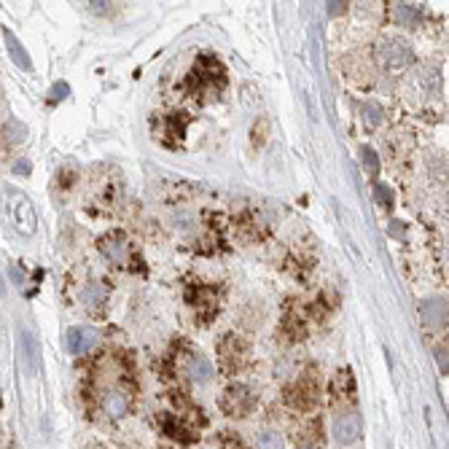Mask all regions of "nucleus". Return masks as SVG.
<instances>
[{
  "label": "nucleus",
  "instance_id": "1",
  "mask_svg": "<svg viewBox=\"0 0 449 449\" xmlns=\"http://www.w3.org/2000/svg\"><path fill=\"white\" fill-rule=\"evenodd\" d=\"M3 213L6 221L19 237H33L38 229V218H35L33 202L27 199V194H22L14 186H3Z\"/></svg>",
  "mask_w": 449,
  "mask_h": 449
},
{
  "label": "nucleus",
  "instance_id": "2",
  "mask_svg": "<svg viewBox=\"0 0 449 449\" xmlns=\"http://www.w3.org/2000/svg\"><path fill=\"white\" fill-rule=\"evenodd\" d=\"M224 81H226L224 65H221L215 57L202 54V57L197 59V65L191 68L186 87L194 89V92H208V89H221L224 87Z\"/></svg>",
  "mask_w": 449,
  "mask_h": 449
},
{
  "label": "nucleus",
  "instance_id": "3",
  "mask_svg": "<svg viewBox=\"0 0 449 449\" xmlns=\"http://www.w3.org/2000/svg\"><path fill=\"white\" fill-rule=\"evenodd\" d=\"M218 361L226 374H240L250 361V345L240 334H226L218 342Z\"/></svg>",
  "mask_w": 449,
  "mask_h": 449
},
{
  "label": "nucleus",
  "instance_id": "4",
  "mask_svg": "<svg viewBox=\"0 0 449 449\" xmlns=\"http://www.w3.org/2000/svg\"><path fill=\"white\" fill-rule=\"evenodd\" d=\"M320 401V385H318V377L312 374H304L301 380H296L294 385L285 387V404L291 409H299V412H312Z\"/></svg>",
  "mask_w": 449,
  "mask_h": 449
},
{
  "label": "nucleus",
  "instance_id": "5",
  "mask_svg": "<svg viewBox=\"0 0 449 449\" xmlns=\"http://www.w3.org/2000/svg\"><path fill=\"white\" fill-rule=\"evenodd\" d=\"M218 406H221V412L226 417H245L253 412V406H256V393L250 390V387H245V385H229L221 398H218Z\"/></svg>",
  "mask_w": 449,
  "mask_h": 449
},
{
  "label": "nucleus",
  "instance_id": "6",
  "mask_svg": "<svg viewBox=\"0 0 449 449\" xmlns=\"http://www.w3.org/2000/svg\"><path fill=\"white\" fill-rule=\"evenodd\" d=\"M380 59H382V65L385 68H390V70H401V68H409L412 65V49L401 41V38H385L380 43Z\"/></svg>",
  "mask_w": 449,
  "mask_h": 449
},
{
  "label": "nucleus",
  "instance_id": "7",
  "mask_svg": "<svg viewBox=\"0 0 449 449\" xmlns=\"http://www.w3.org/2000/svg\"><path fill=\"white\" fill-rule=\"evenodd\" d=\"M159 428L164 431V436H170V439L180 441V444H194V441H197V433H199L189 422V417H178V415H170V412L159 415Z\"/></svg>",
  "mask_w": 449,
  "mask_h": 449
},
{
  "label": "nucleus",
  "instance_id": "8",
  "mask_svg": "<svg viewBox=\"0 0 449 449\" xmlns=\"http://www.w3.org/2000/svg\"><path fill=\"white\" fill-rule=\"evenodd\" d=\"M358 433H361V417L355 412H342V415L334 417V441L339 447L352 444L358 439Z\"/></svg>",
  "mask_w": 449,
  "mask_h": 449
},
{
  "label": "nucleus",
  "instance_id": "9",
  "mask_svg": "<svg viewBox=\"0 0 449 449\" xmlns=\"http://www.w3.org/2000/svg\"><path fill=\"white\" fill-rule=\"evenodd\" d=\"M97 345V331L87 329V326H76V329L68 331V350L73 355H81L92 347Z\"/></svg>",
  "mask_w": 449,
  "mask_h": 449
},
{
  "label": "nucleus",
  "instance_id": "10",
  "mask_svg": "<svg viewBox=\"0 0 449 449\" xmlns=\"http://www.w3.org/2000/svg\"><path fill=\"white\" fill-rule=\"evenodd\" d=\"M97 245H100V250H103V253L111 261L124 264V253H127V237H124L121 231H108V234H105V237L97 242Z\"/></svg>",
  "mask_w": 449,
  "mask_h": 449
},
{
  "label": "nucleus",
  "instance_id": "11",
  "mask_svg": "<svg viewBox=\"0 0 449 449\" xmlns=\"http://www.w3.org/2000/svg\"><path fill=\"white\" fill-rule=\"evenodd\" d=\"M103 412L113 420H119L129 412V393L124 390H108L103 396Z\"/></svg>",
  "mask_w": 449,
  "mask_h": 449
},
{
  "label": "nucleus",
  "instance_id": "12",
  "mask_svg": "<svg viewBox=\"0 0 449 449\" xmlns=\"http://www.w3.org/2000/svg\"><path fill=\"white\" fill-rule=\"evenodd\" d=\"M186 301L194 310H215V291L208 285H189L186 288Z\"/></svg>",
  "mask_w": 449,
  "mask_h": 449
},
{
  "label": "nucleus",
  "instance_id": "13",
  "mask_svg": "<svg viewBox=\"0 0 449 449\" xmlns=\"http://www.w3.org/2000/svg\"><path fill=\"white\" fill-rule=\"evenodd\" d=\"M186 377L194 380V382H199V385L210 382L213 371H210L208 358H205V355H199V352H189V358H186Z\"/></svg>",
  "mask_w": 449,
  "mask_h": 449
},
{
  "label": "nucleus",
  "instance_id": "14",
  "mask_svg": "<svg viewBox=\"0 0 449 449\" xmlns=\"http://www.w3.org/2000/svg\"><path fill=\"white\" fill-rule=\"evenodd\" d=\"M3 38H6V46H8V54H11V59H14V65L22 70H33V62H30V54L24 52V46L19 43V38L11 30H6L3 33Z\"/></svg>",
  "mask_w": 449,
  "mask_h": 449
},
{
  "label": "nucleus",
  "instance_id": "15",
  "mask_svg": "<svg viewBox=\"0 0 449 449\" xmlns=\"http://www.w3.org/2000/svg\"><path fill=\"white\" fill-rule=\"evenodd\" d=\"M19 339H22V352H24V363H27V371L33 374L35 366H38V339H35V336L27 329H22Z\"/></svg>",
  "mask_w": 449,
  "mask_h": 449
},
{
  "label": "nucleus",
  "instance_id": "16",
  "mask_svg": "<svg viewBox=\"0 0 449 449\" xmlns=\"http://www.w3.org/2000/svg\"><path fill=\"white\" fill-rule=\"evenodd\" d=\"M334 396L355 398V380H352V371H350V369L336 371V377H334Z\"/></svg>",
  "mask_w": 449,
  "mask_h": 449
},
{
  "label": "nucleus",
  "instance_id": "17",
  "mask_svg": "<svg viewBox=\"0 0 449 449\" xmlns=\"http://www.w3.org/2000/svg\"><path fill=\"white\" fill-rule=\"evenodd\" d=\"M266 140H269V119L259 116V119L253 121V127H250V148L261 151L266 145Z\"/></svg>",
  "mask_w": 449,
  "mask_h": 449
},
{
  "label": "nucleus",
  "instance_id": "18",
  "mask_svg": "<svg viewBox=\"0 0 449 449\" xmlns=\"http://www.w3.org/2000/svg\"><path fill=\"white\" fill-rule=\"evenodd\" d=\"M259 449H285V441L283 436L275 431H266L259 436Z\"/></svg>",
  "mask_w": 449,
  "mask_h": 449
},
{
  "label": "nucleus",
  "instance_id": "19",
  "mask_svg": "<svg viewBox=\"0 0 449 449\" xmlns=\"http://www.w3.org/2000/svg\"><path fill=\"white\" fill-rule=\"evenodd\" d=\"M218 449H248V444L240 439V433H221V441H218Z\"/></svg>",
  "mask_w": 449,
  "mask_h": 449
},
{
  "label": "nucleus",
  "instance_id": "20",
  "mask_svg": "<svg viewBox=\"0 0 449 449\" xmlns=\"http://www.w3.org/2000/svg\"><path fill=\"white\" fill-rule=\"evenodd\" d=\"M363 119H366V124L374 129V127L382 121V108L377 103H366L363 105Z\"/></svg>",
  "mask_w": 449,
  "mask_h": 449
},
{
  "label": "nucleus",
  "instance_id": "21",
  "mask_svg": "<svg viewBox=\"0 0 449 449\" xmlns=\"http://www.w3.org/2000/svg\"><path fill=\"white\" fill-rule=\"evenodd\" d=\"M68 92H70V87H68V84H65V81H59V84H54L52 92H49V105L62 103V100L68 97Z\"/></svg>",
  "mask_w": 449,
  "mask_h": 449
},
{
  "label": "nucleus",
  "instance_id": "22",
  "mask_svg": "<svg viewBox=\"0 0 449 449\" xmlns=\"http://www.w3.org/2000/svg\"><path fill=\"white\" fill-rule=\"evenodd\" d=\"M363 164L369 167V173L371 175L380 173V159H377V154H374L371 148H363Z\"/></svg>",
  "mask_w": 449,
  "mask_h": 449
},
{
  "label": "nucleus",
  "instance_id": "23",
  "mask_svg": "<svg viewBox=\"0 0 449 449\" xmlns=\"http://www.w3.org/2000/svg\"><path fill=\"white\" fill-rule=\"evenodd\" d=\"M398 17L404 19L406 24H415L417 19H420V14H417L412 6H406V3H404V6H398Z\"/></svg>",
  "mask_w": 449,
  "mask_h": 449
},
{
  "label": "nucleus",
  "instance_id": "24",
  "mask_svg": "<svg viewBox=\"0 0 449 449\" xmlns=\"http://www.w3.org/2000/svg\"><path fill=\"white\" fill-rule=\"evenodd\" d=\"M347 11V3H329V14L331 17H339Z\"/></svg>",
  "mask_w": 449,
  "mask_h": 449
},
{
  "label": "nucleus",
  "instance_id": "25",
  "mask_svg": "<svg viewBox=\"0 0 449 449\" xmlns=\"http://www.w3.org/2000/svg\"><path fill=\"white\" fill-rule=\"evenodd\" d=\"M14 173H17V175H27V173H30V162H27V159H19L17 164H14Z\"/></svg>",
  "mask_w": 449,
  "mask_h": 449
},
{
  "label": "nucleus",
  "instance_id": "26",
  "mask_svg": "<svg viewBox=\"0 0 449 449\" xmlns=\"http://www.w3.org/2000/svg\"><path fill=\"white\" fill-rule=\"evenodd\" d=\"M6 294V280H3V275H0V296Z\"/></svg>",
  "mask_w": 449,
  "mask_h": 449
}]
</instances>
